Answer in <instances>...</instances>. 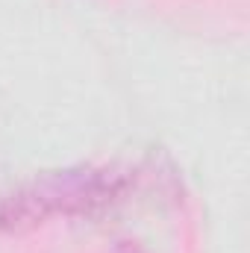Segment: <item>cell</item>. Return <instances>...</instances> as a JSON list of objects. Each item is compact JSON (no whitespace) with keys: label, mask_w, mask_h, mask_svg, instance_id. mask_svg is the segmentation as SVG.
I'll use <instances>...</instances> for the list:
<instances>
[{"label":"cell","mask_w":250,"mask_h":253,"mask_svg":"<svg viewBox=\"0 0 250 253\" xmlns=\"http://www.w3.org/2000/svg\"><path fill=\"white\" fill-rule=\"evenodd\" d=\"M129 189L118 168L74 165L44 171L36 180L0 194V230H27L53 215H97L112 209Z\"/></svg>","instance_id":"cell-1"},{"label":"cell","mask_w":250,"mask_h":253,"mask_svg":"<svg viewBox=\"0 0 250 253\" xmlns=\"http://www.w3.org/2000/svg\"><path fill=\"white\" fill-rule=\"evenodd\" d=\"M115 253H144V251H141V248H135V245H129V242H121Z\"/></svg>","instance_id":"cell-2"}]
</instances>
